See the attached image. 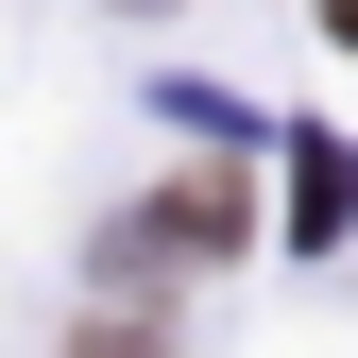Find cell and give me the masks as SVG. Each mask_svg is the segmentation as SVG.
Listing matches in <instances>:
<instances>
[{
    "label": "cell",
    "mask_w": 358,
    "mask_h": 358,
    "mask_svg": "<svg viewBox=\"0 0 358 358\" xmlns=\"http://www.w3.org/2000/svg\"><path fill=\"white\" fill-rule=\"evenodd\" d=\"M324 34H358V0H324Z\"/></svg>",
    "instance_id": "obj_4"
},
{
    "label": "cell",
    "mask_w": 358,
    "mask_h": 358,
    "mask_svg": "<svg viewBox=\"0 0 358 358\" xmlns=\"http://www.w3.org/2000/svg\"><path fill=\"white\" fill-rule=\"evenodd\" d=\"M290 188H307V239H341V205H358V154L324 137V154H307V171H290Z\"/></svg>",
    "instance_id": "obj_2"
},
{
    "label": "cell",
    "mask_w": 358,
    "mask_h": 358,
    "mask_svg": "<svg viewBox=\"0 0 358 358\" xmlns=\"http://www.w3.org/2000/svg\"><path fill=\"white\" fill-rule=\"evenodd\" d=\"M222 239H239V188L205 171V188H171V205L120 222V239H103V273H171V256H222Z\"/></svg>",
    "instance_id": "obj_1"
},
{
    "label": "cell",
    "mask_w": 358,
    "mask_h": 358,
    "mask_svg": "<svg viewBox=\"0 0 358 358\" xmlns=\"http://www.w3.org/2000/svg\"><path fill=\"white\" fill-rule=\"evenodd\" d=\"M85 358H154V341H137V324H103V341H85Z\"/></svg>",
    "instance_id": "obj_3"
}]
</instances>
